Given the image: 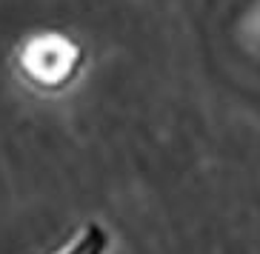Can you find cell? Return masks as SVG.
<instances>
[{
  "instance_id": "cell-2",
  "label": "cell",
  "mask_w": 260,
  "mask_h": 254,
  "mask_svg": "<svg viewBox=\"0 0 260 254\" xmlns=\"http://www.w3.org/2000/svg\"><path fill=\"white\" fill-rule=\"evenodd\" d=\"M106 246H109L106 231L100 229L98 223H92V226H86L83 234L75 240V246L66 248L63 254H106Z\"/></svg>"
},
{
  "instance_id": "cell-1",
  "label": "cell",
  "mask_w": 260,
  "mask_h": 254,
  "mask_svg": "<svg viewBox=\"0 0 260 254\" xmlns=\"http://www.w3.org/2000/svg\"><path fill=\"white\" fill-rule=\"evenodd\" d=\"M80 66V49L72 40L60 34L31 40L23 52V69L26 75L40 86H60L72 80V75Z\"/></svg>"
}]
</instances>
